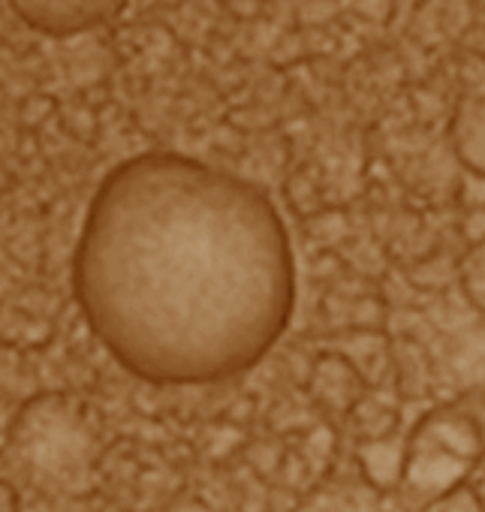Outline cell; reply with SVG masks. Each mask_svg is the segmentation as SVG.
I'll list each match as a JSON object with an SVG mask.
<instances>
[{
	"label": "cell",
	"mask_w": 485,
	"mask_h": 512,
	"mask_svg": "<svg viewBox=\"0 0 485 512\" xmlns=\"http://www.w3.org/2000/svg\"><path fill=\"white\" fill-rule=\"evenodd\" d=\"M10 443L40 485L64 494L85 491L100 464V434L67 395L31 398L13 422Z\"/></svg>",
	"instance_id": "7a4b0ae2"
},
{
	"label": "cell",
	"mask_w": 485,
	"mask_h": 512,
	"mask_svg": "<svg viewBox=\"0 0 485 512\" xmlns=\"http://www.w3.org/2000/svg\"><path fill=\"white\" fill-rule=\"evenodd\" d=\"M4 4L25 28L67 40L106 25L124 10L127 0H4Z\"/></svg>",
	"instance_id": "3957f363"
},
{
	"label": "cell",
	"mask_w": 485,
	"mask_h": 512,
	"mask_svg": "<svg viewBox=\"0 0 485 512\" xmlns=\"http://www.w3.org/2000/svg\"><path fill=\"white\" fill-rule=\"evenodd\" d=\"M296 512H344V509H323V506H317V509H296Z\"/></svg>",
	"instance_id": "8992f818"
},
{
	"label": "cell",
	"mask_w": 485,
	"mask_h": 512,
	"mask_svg": "<svg viewBox=\"0 0 485 512\" xmlns=\"http://www.w3.org/2000/svg\"><path fill=\"white\" fill-rule=\"evenodd\" d=\"M160 512H223V509L211 506L208 500H202V497H196V494H181V497H175L172 503H166Z\"/></svg>",
	"instance_id": "277c9868"
},
{
	"label": "cell",
	"mask_w": 485,
	"mask_h": 512,
	"mask_svg": "<svg viewBox=\"0 0 485 512\" xmlns=\"http://www.w3.org/2000/svg\"><path fill=\"white\" fill-rule=\"evenodd\" d=\"M19 509V494L10 482L0 479V512H16Z\"/></svg>",
	"instance_id": "5b68a950"
},
{
	"label": "cell",
	"mask_w": 485,
	"mask_h": 512,
	"mask_svg": "<svg viewBox=\"0 0 485 512\" xmlns=\"http://www.w3.org/2000/svg\"><path fill=\"white\" fill-rule=\"evenodd\" d=\"M106 353L157 386L223 383L293 323L296 256L272 196L217 166L148 151L97 187L73 263Z\"/></svg>",
	"instance_id": "6da1fadb"
}]
</instances>
